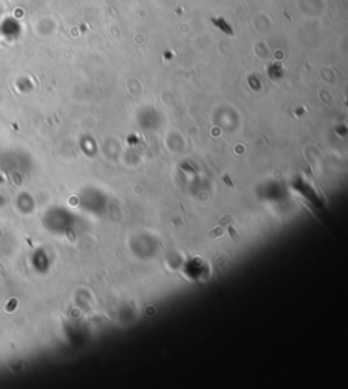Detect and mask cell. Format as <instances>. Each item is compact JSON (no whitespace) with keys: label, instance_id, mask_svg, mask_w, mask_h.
Instances as JSON below:
<instances>
[{"label":"cell","instance_id":"6da1fadb","mask_svg":"<svg viewBox=\"0 0 348 389\" xmlns=\"http://www.w3.org/2000/svg\"><path fill=\"white\" fill-rule=\"evenodd\" d=\"M216 25H219V26L222 27L225 33H230V34H233V30H231V27L229 26V25H225V22H223L222 18H218Z\"/></svg>","mask_w":348,"mask_h":389}]
</instances>
